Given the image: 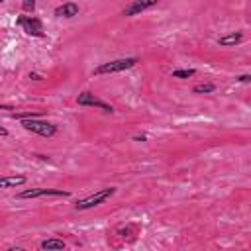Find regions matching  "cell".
I'll use <instances>...</instances> for the list:
<instances>
[{"label": "cell", "instance_id": "obj_1", "mask_svg": "<svg viewBox=\"0 0 251 251\" xmlns=\"http://www.w3.org/2000/svg\"><path fill=\"white\" fill-rule=\"evenodd\" d=\"M137 61H139L137 57H124V59H114V61H108V63H102V65H98V67L92 71V75L100 76V75L122 73V71H127V69L135 67V65H137Z\"/></svg>", "mask_w": 251, "mask_h": 251}, {"label": "cell", "instance_id": "obj_2", "mask_svg": "<svg viewBox=\"0 0 251 251\" xmlns=\"http://www.w3.org/2000/svg\"><path fill=\"white\" fill-rule=\"evenodd\" d=\"M116 186H108V188H102V190H96L94 194H90V196H86V198H82V200H78L76 204H75V210H90V208H94V206H100V204H104L108 198H112L114 194H116Z\"/></svg>", "mask_w": 251, "mask_h": 251}, {"label": "cell", "instance_id": "obj_3", "mask_svg": "<svg viewBox=\"0 0 251 251\" xmlns=\"http://www.w3.org/2000/svg\"><path fill=\"white\" fill-rule=\"evenodd\" d=\"M22 127L31 131V133H37L41 137H53L57 133V126L55 124L39 120V118H25V120H22Z\"/></svg>", "mask_w": 251, "mask_h": 251}, {"label": "cell", "instance_id": "obj_4", "mask_svg": "<svg viewBox=\"0 0 251 251\" xmlns=\"http://www.w3.org/2000/svg\"><path fill=\"white\" fill-rule=\"evenodd\" d=\"M43 196L67 198V196H71V192L69 190H63V188H25V190L18 192V198L20 200H25V198H43Z\"/></svg>", "mask_w": 251, "mask_h": 251}, {"label": "cell", "instance_id": "obj_5", "mask_svg": "<svg viewBox=\"0 0 251 251\" xmlns=\"http://www.w3.org/2000/svg\"><path fill=\"white\" fill-rule=\"evenodd\" d=\"M76 104H78V106H86V108H98V110H102V112H106V114H112V112H114V108H112L108 102H104L102 98H98V96L92 94L90 90L80 92V94L76 96Z\"/></svg>", "mask_w": 251, "mask_h": 251}, {"label": "cell", "instance_id": "obj_6", "mask_svg": "<svg viewBox=\"0 0 251 251\" xmlns=\"http://www.w3.org/2000/svg\"><path fill=\"white\" fill-rule=\"evenodd\" d=\"M16 24H18L27 35H31V37H43V35H45V33H43V24H41V20L35 18V16H20V18L16 20Z\"/></svg>", "mask_w": 251, "mask_h": 251}, {"label": "cell", "instance_id": "obj_7", "mask_svg": "<svg viewBox=\"0 0 251 251\" xmlns=\"http://www.w3.org/2000/svg\"><path fill=\"white\" fill-rule=\"evenodd\" d=\"M159 2H161V0H131V2L122 10V16H126V18L139 16L141 12H145V10L153 8V6H157Z\"/></svg>", "mask_w": 251, "mask_h": 251}, {"label": "cell", "instance_id": "obj_8", "mask_svg": "<svg viewBox=\"0 0 251 251\" xmlns=\"http://www.w3.org/2000/svg\"><path fill=\"white\" fill-rule=\"evenodd\" d=\"M55 16L57 18H67V20L78 16V4L76 2H65V4L57 6L55 8Z\"/></svg>", "mask_w": 251, "mask_h": 251}, {"label": "cell", "instance_id": "obj_9", "mask_svg": "<svg viewBox=\"0 0 251 251\" xmlns=\"http://www.w3.org/2000/svg\"><path fill=\"white\" fill-rule=\"evenodd\" d=\"M25 182H27L25 175H6V176H0V188H16V186H22Z\"/></svg>", "mask_w": 251, "mask_h": 251}, {"label": "cell", "instance_id": "obj_10", "mask_svg": "<svg viewBox=\"0 0 251 251\" xmlns=\"http://www.w3.org/2000/svg\"><path fill=\"white\" fill-rule=\"evenodd\" d=\"M241 41H243V33L241 31H231V33H226V35L218 37V45L220 47H235Z\"/></svg>", "mask_w": 251, "mask_h": 251}, {"label": "cell", "instance_id": "obj_11", "mask_svg": "<svg viewBox=\"0 0 251 251\" xmlns=\"http://www.w3.org/2000/svg\"><path fill=\"white\" fill-rule=\"evenodd\" d=\"M65 247H67V243L63 239H57V237H49V239H43L39 243V249H43V251H59Z\"/></svg>", "mask_w": 251, "mask_h": 251}, {"label": "cell", "instance_id": "obj_12", "mask_svg": "<svg viewBox=\"0 0 251 251\" xmlns=\"http://www.w3.org/2000/svg\"><path fill=\"white\" fill-rule=\"evenodd\" d=\"M216 90V84L214 82H200V84H194L192 86V94H210Z\"/></svg>", "mask_w": 251, "mask_h": 251}, {"label": "cell", "instance_id": "obj_13", "mask_svg": "<svg viewBox=\"0 0 251 251\" xmlns=\"http://www.w3.org/2000/svg\"><path fill=\"white\" fill-rule=\"evenodd\" d=\"M194 75H196V71H194V69H176V71H173V73H171V76H173V78H180V80L190 78V76H194Z\"/></svg>", "mask_w": 251, "mask_h": 251}, {"label": "cell", "instance_id": "obj_14", "mask_svg": "<svg viewBox=\"0 0 251 251\" xmlns=\"http://www.w3.org/2000/svg\"><path fill=\"white\" fill-rule=\"evenodd\" d=\"M22 8H24V12H33L35 10V0H24L22 2Z\"/></svg>", "mask_w": 251, "mask_h": 251}, {"label": "cell", "instance_id": "obj_15", "mask_svg": "<svg viewBox=\"0 0 251 251\" xmlns=\"http://www.w3.org/2000/svg\"><path fill=\"white\" fill-rule=\"evenodd\" d=\"M237 80H239V82H243V84H247V82H251V75H239V76H237Z\"/></svg>", "mask_w": 251, "mask_h": 251}, {"label": "cell", "instance_id": "obj_16", "mask_svg": "<svg viewBox=\"0 0 251 251\" xmlns=\"http://www.w3.org/2000/svg\"><path fill=\"white\" fill-rule=\"evenodd\" d=\"M133 141H147V135H143V133L139 135L137 133V135H133Z\"/></svg>", "mask_w": 251, "mask_h": 251}, {"label": "cell", "instance_id": "obj_17", "mask_svg": "<svg viewBox=\"0 0 251 251\" xmlns=\"http://www.w3.org/2000/svg\"><path fill=\"white\" fill-rule=\"evenodd\" d=\"M0 137H8V129L4 126H0Z\"/></svg>", "mask_w": 251, "mask_h": 251}, {"label": "cell", "instance_id": "obj_18", "mask_svg": "<svg viewBox=\"0 0 251 251\" xmlns=\"http://www.w3.org/2000/svg\"><path fill=\"white\" fill-rule=\"evenodd\" d=\"M29 78H33V80H41V75H37V73H29Z\"/></svg>", "mask_w": 251, "mask_h": 251}, {"label": "cell", "instance_id": "obj_19", "mask_svg": "<svg viewBox=\"0 0 251 251\" xmlns=\"http://www.w3.org/2000/svg\"><path fill=\"white\" fill-rule=\"evenodd\" d=\"M2 2H6V0H0V4H2Z\"/></svg>", "mask_w": 251, "mask_h": 251}]
</instances>
